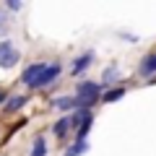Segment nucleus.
<instances>
[{
	"label": "nucleus",
	"instance_id": "nucleus-1",
	"mask_svg": "<svg viewBox=\"0 0 156 156\" xmlns=\"http://www.w3.org/2000/svg\"><path fill=\"white\" fill-rule=\"evenodd\" d=\"M76 101H78V107H91V104H96V101H99V86H96V83H78Z\"/></svg>",
	"mask_w": 156,
	"mask_h": 156
},
{
	"label": "nucleus",
	"instance_id": "nucleus-2",
	"mask_svg": "<svg viewBox=\"0 0 156 156\" xmlns=\"http://www.w3.org/2000/svg\"><path fill=\"white\" fill-rule=\"evenodd\" d=\"M18 62V50L11 44V39L0 42V68H13Z\"/></svg>",
	"mask_w": 156,
	"mask_h": 156
},
{
	"label": "nucleus",
	"instance_id": "nucleus-3",
	"mask_svg": "<svg viewBox=\"0 0 156 156\" xmlns=\"http://www.w3.org/2000/svg\"><path fill=\"white\" fill-rule=\"evenodd\" d=\"M44 68H47V62H34V65H29L26 70H23L21 81H23L26 86H31V89H37V81H39V76H42Z\"/></svg>",
	"mask_w": 156,
	"mask_h": 156
},
{
	"label": "nucleus",
	"instance_id": "nucleus-4",
	"mask_svg": "<svg viewBox=\"0 0 156 156\" xmlns=\"http://www.w3.org/2000/svg\"><path fill=\"white\" fill-rule=\"evenodd\" d=\"M57 76H60V65H57V62L47 65L44 70H42V76H39V81H37V89H39V86H47V83H52V81H55Z\"/></svg>",
	"mask_w": 156,
	"mask_h": 156
},
{
	"label": "nucleus",
	"instance_id": "nucleus-5",
	"mask_svg": "<svg viewBox=\"0 0 156 156\" xmlns=\"http://www.w3.org/2000/svg\"><path fill=\"white\" fill-rule=\"evenodd\" d=\"M140 73H143V76L156 73V52H154V55H146V60L140 62Z\"/></svg>",
	"mask_w": 156,
	"mask_h": 156
},
{
	"label": "nucleus",
	"instance_id": "nucleus-6",
	"mask_svg": "<svg viewBox=\"0 0 156 156\" xmlns=\"http://www.w3.org/2000/svg\"><path fill=\"white\" fill-rule=\"evenodd\" d=\"M86 148H89V143H86V140H76V143L65 151V156H81V154H86Z\"/></svg>",
	"mask_w": 156,
	"mask_h": 156
},
{
	"label": "nucleus",
	"instance_id": "nucleus-7",
	"mask_svg": "<svg viewBox=\"0 0 156 156\" xmlns=\"http://www.w3.org/2000/svg\"><path fill=\"white\" fill-rule=\"evenodd\" d=\"M91 122H94V117H91V112H89V115H86V120L81 122V128H78V140H83V138H86V133L91 130Z\"/></svg>",
	"mask_w": 156,
	"mask_h": 156
},
{
	"label": "nucleus",
	"instance_id": "nucleus-8",
	"mask_svg": "<svg viewBox=\"0 0 156 156\" xmlns=\"http://www.w3.org/2000/svg\"><path fill=\"white\" fill-rule=\"evenodd\" d=\"M122 96H125V89H112V91H107V94L101 96V101L109 104V101H117V99H122Z\"/></svg>",
	"mask_w": 156,
	"mask_h": 156
},
{
	"label": "nucleus",
	"instance_id": "nucleus-9",
	"mask_svg": "<svg viewBox=\"0 0 156 156\" xmlns=\"http://www.w3.org/2000/svg\"><path fill=\"white\" fill-rule=\"evenodd\" d=\"M89 65H91V52H89V55H81V57L76 60V65H73V73H81L83 68H89Z\"/></svg>",
	"mask_w": 156,
	"mask_h": 156
},
{
	"label": "nucleus",
	"instance_id": "nucleus-10",
	"mask_svg": "<svg viewBox=\"0 0 156 156\" xmlns=\"http://www.w3.org/2000/svg\"><path fill=\"white\" fill-rule=\"evenodd\" d=\"M23 104H26V99H23V96H13V99L5 104V112H16V109H21Z\"/></svg>",
	"mask_w": 156,
	"mask_h": 156
},
{
	"label": "nucleus",
	"instance_id": "nucleus-11",
	"mask_svg": "<svg viewBox=\"0 0 156 156\" xmlns=\"http://www.w3.org/2000/svg\"><path fill=\"white\" fill-rule=\"evenodd\" d=\"M44 154H47L44 138H37V140H34V148H31V156H44Z\"/></svg>",
	"mask_w": 156,
	"mask_h": 156
},
{
	"label": "nucleus",
	"instance_id": "nucleus-12",
	"mask_svg": "<svg viewBox=\"0 0 156 156\" xmlns=\"http://www.w3.org/2000/svg\"><path fill=\"white\" fill-rule=\"evenodd\" d=\"M55 104L60 107V109H76V107H78V101H76V96H70V99H57Z\"/></svg>",
	"mask_w": 156,
	"mask_h": 156
},
{
	"label": "nucleus",
	"instance_id": "nucleus-13",
	"mask_svg": "<svg viewBox=\"0 0 156 156\" xmlns=\"http://www.w3.org/2000/svg\"><path fill=\"white\" fill-rule=\"evenodd\" d=\"M68 130H70V122H68V117H62L60 122L55 125V135H60V138H62V135H65Z\"/></svg>",
	"mask_w": 156,
	"mask_h": 156
},
{
	"label": "nucleus",
	"instance_id": "nucleus-14",
	"mask_svg": "<svg viewBox=\"0 0 156 156\" xmlns=\"http://www.w3.org/2000/svg\"><path fill=\"white\" fill-rule=\"evenodd\" d=\"M115 76H117V68H112V70H107V73H104V81L109 83V78H115Z\"/></svg>",
	"mask_w": 156,
	"mask_h": 156
},
{
	"label": "nucleus",
	"instance_id": "nucleus-15",
	"mask_svg": "<svg viewBox=\"0 0 156 156\" xmlns=\"http://www.w3.org/2000/svg\"><path fill=\"white\" fill-rule=\"evenodd\" d=\"M3 99H5V91H0V101H3Z\"/></svg>",
	"mask_w": 156,
	"mask_h": 156
},
{
	"label": "nucleus",
	"instance_id": "nucleus-16",
	"mask_svg": "<svg viewBox=\"0 0 156 156\" xmlns=\"http://www.w3.org/2000/svg\"><path fill=\"white\" fill-rule=\"evenodd\" d=\"M0 26H3V13H0Z\"/></svg>",
	"mask_w": 156,
	"mask_h": 156
},
{
	"label": "nucleus",
	"instance_id": "nucleus-17",
	"mask_svg": "<svg viewBox=\"0 0 156 156\" xmlns=\"http://www.w3.org/2000/svg\"><path fill=\"white\" fill-rule=\"evenodd\" d=\"M154 83H156V81H154Z\"/></svg>",
	"mask_w": 156,
	"mask_h": 156
}]
</instances>
